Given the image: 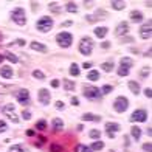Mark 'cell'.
Segmentation results:
<instances>
[{"mask_svg":"<svg viewBox=\"0 0 152 152\" xmlns=\"http://www.w3.org/2000/svg\"><path fill=\"white\" fill-rule=\"evenodd\" d=\"M36 28L40 31V33H48L51 28H53V19L51 17H42V19H39L37 20V23H36Z\"/></svg>","mask_w":152,"mask_h":152,"instance_id":"obj_1","label":"cell"},{"mask_svg":"<svg viewBox=\"0 0 152 152\" xmlns=\"http://www.w3.org/2000/svg\"><path fill=\"white\" fill-rule=\"evenodd\" d=\"M92 50H93V40L90 37H84L79 42V53L84 54V56H88V54H92Z\"/></svg>","mask_w":152,"mask_h":152,"instance_id":"obj_2","label":"cell"},{"mask_svg":"<svg viewBox=\"0 0 152 152\" xmlns=\"http://www.w3.org/2000/svg\"><path fill=\"white\" fill-rule=\"evenodd\" d=\"M82 93H84V96L88 99H99L101 98V90L98 87H93V86H84Z\"/></svg>","mask_w":152,"mask_h":152,"instance_id":"obj_3","label":"cell"},{"mask_svg":"<svg viewBox=\"0 0 152 152\" xmlns=\"http://www.w3.org/2000/svg\"><path fill=\"white\" fill-rule=\"evenodd\" d=\"M11 19L14 20V22L20 26H23L26 23V17H25V11L23 8H16V10H12L11 12Z\"/></svg>","mask_w":152,"mask_h":152,"instance_id":"obj_4","label":"cell"},{"mask_svg":"<svg viewBox=\"0 0 152 152\" xmlns=\"http://www.w3.org/2000/svg\"><path fill=\"white\" fill-rule=\"evenodd\" d=\"M127 107H129V99L126 98V96H118V98L115 99V102H113V109H115L118 113L126 112Z\"/></svg>","mask_w":152,"mask_h":152,"instance_id":"obj_5","label":"cell"},{"mask_svg":"<svg viewBox=\"0 0 152 152\" xmlns=\"http://www.w3.org/2000/svg\"><path fill=\"white\" fill-rule=\"evenodd\" d=\"M56 40H58V44L62 48H68L72 45V42H73V36L70 33H59L56 36Z\"/></svg>","mask_w":152,"mask_h":152,"instance_id":"obj_6","label":"cell"},{"mask_svg":"<svg viewBox=\"0 0 152 152\" xmlns=\"http://www.w3.org/2000/svg\"><path fill=\"white\" fill-rule=\"evenodd\" d=\"M16 98H17V101H19L22 106H28V104H30V92L26 90V88L19 90L17 95H16Z\"/></svg>","mask_w":152,"mask_h":152,"instance_id":"obj_7","label":"cell"},{"mask_svg":"<svg viewBox=\"0 0 152 152\" xmlns=\"http://www.w3.org/2000/svg\"><path fill=\"white\" fill-rule=\"evenodd\" d=\"M148 120V112L146 110H135V112L130 115V121H140V123H143V121H146Z\"/></svg>","mask_w":152,"mask_h":152,"instance_id":"obj_8","label":"cell"},{"mask_svg":"<svg viewBox=\"0 0 152 152\" xmlns=\"http://www.w3.org/2000/svg\"><path fill=\"white\" fill-rule=\"evenodd\" d=\"M121 127H120V124L118 123H107L106 124V132L110 138H115V132H118Z\"/></svg>","mask_w":152,"mask_h":152,"instance_id":"obj_9","label":"cell"},{"mask_svg":"<svg viewBox=\"0 0 152 152\" xmlns=\"http://www.w3.org/2000/svg\"><path fill=\"white\" fill-rule=\"evenodd\" d=\"M37 98L40 101V104H48L50 102V92L47 88H40L39 93H37Z\"/></svg>","mask_w":152,"mask_h":152,"instance_id":"obj_10","label":"cell"},{"mask_svg":"<svg viewBox=\"0 0 152 152\" xmlns=\"http://www.w3.org/2000/svg\"><path fill=\"white\" fill-rule=\"evenodd\" d=\"M151 22H148V25H144L140 28V34H141V37L143 39H149L151 37V33H152V28H151Z\"/></svg>","mask_w":152,"mask_h":152,"instance_id":"obj_11","label":"cell"},{"mask_svg":"<svg viewBox=\"0 0 152 152\" xmlns=\"http://www.w3.org/2000/svg\"><path fill=\"white\" fill-rule=\"evenodd\" d=\"M0 76H2V78H6V79L12 78V68H11V65H3L2 68H0Z\"/></svg>","mask_w":152,"mask_h":152,"instance_id":"obj_12","label":"cell"},{"mask_svg":"<svg viewBox=\"0 0 152 152\" xmlns=\"http://www.w3.org/2000/svg\"><path fill=\"white\" fill-rule=\"evenodd\" d=\"M129 31V25H127V22H121L118 26H116V30H115V33H116V36H124Z\"/></svg>","mask_w":152,"mask_h":152,"instance_id":"obj_13","label":"cell"},{"mask_svg":"<svg viewBox=\"0 0 152 152\" xmlns=\"http://www.w3.org/2000/svg\"><path fill=\"white\" fill-rule=\"evenodd\" d=\"M62 127H64V121H62L61 118H54L53 120V130L54 132H61Z\"/></svg>","mask_w":152,"mask_h":152,"instance_id":"obj_14","label":"cell"},{"mask_svg":"<svg viewBox=\"0 0 152 152\" xmlns=\"http://www.w3.org/2000/svg\"><path fill=\"white\" fill-rule=\"evenodd\" d=\"M130 20L135 22V23L141 22V20H143V14H141L140 11H132V12H130Z\"/></svg>","mask_w":152,"mask_h":152,"instance_id":"obj_15","label":"cell"},{"mask_svg":"<svg viewBox=\"0 0 152 152\" xmlns=\"http://www.w3.org/2000/svg\"><path fill=\"white\" fill-rule=\"evenodd\" d=\"M107 34V26H98L95 28V36H98L99 39H102Z\"/></svg>","mask_w":152,"mask_h":152,"instance_id":"obj_16","label":"cell"},{"mask_svg":"<svg viewBox=\"0 0 152 152\" xmlns=\"http://www.w3.org/2000/svg\"><path fill=\"white\" fill-rule=\"evenodd\" d=\"M129 88H130V92H132L134 95L140 93V84H138V82H135V81H130V82H129Z\"/></svg>","mask_w":152,"mask_h":152,"instance_id":"obj_17","label":"cell"},{"mask_svg":"<svg viewBox=\"0 0 152 152\" xmlns=\"http://www.w3.org/2000/svg\"><path fill=\"white\" fill-rule=\"evenodd\" d=\"M33 50H36V51H40V53H45L47 51V47L45 45H42V44H39V42H31V45H30Z\"/></svg>","mask_w":152,"mask_h":152,"instance_id":"obj_18","label":"cell"},{"mask_svg":"<svg viewBox=\"0 0 152 152\" xmlns=\"http://www.w3.org/2000/svg\"><path fill=\"white\" fill-rule=\"evenodd\" d=\"M82 120H84V121H99L101 116L93 115V113H84V115H82Z\"/></svg>","mask_w":152,"mask_h":152,"instance_id":"obj_19","label":"cell"},{"mask_svg":"<svg viewBox=\"0 0 152 152\" xmlns=\"http://www.w3.org/2000/svg\"><path fill=\"white\" fill-rule=\"evenodd\" d=\"M124 6H126V3L121 2V0H113V2H112V8H113V10L121 11V10H124Z\"/></svg>","mask_w":152,"mask_h":152,"instance_id":"obj_20","label":"cell"},{"mask_svg":"<svg viewBox=\"0 0 152 152\" xmlns=\"http://www.w3.org/2000/svg\"><path fill=\"white\" fill-rule=\"evenodd\" d=\"M10 152H28V149H26L23 144H16V146H11Z\"/></svg>","mask_w":152,"mask_h":152,"instance_id":"obj_21","label":"cell"},{"mask_svg":"<svg viewBox=\"0 0 152 152\" xmlns=\"http://www.w3.org/2000/svg\"><path fill=\"white\" fill-rule=\"evenodd\" d=\"M134 65V61L130 58H121V67H126V68H130Z\"/></svg>","mask_w":152,"mask_h":152,"instance_id":"obj_22","label":"cell"},{"mask_svg":"<svg viewBox=\"0 0 152 152\" xmlns=\"http://www.w3.org/2000/svg\"><path fill=\"white\" fill-rule=\"evenodd\" d=\"M62 82H64V88H65L67 92H70V90H73V88H75V82H73V81H70V79H64Z\"/></svg>","mask_w":152,"mask_h":152,"instance_id":"obj_23","label":"cell"},{"mask_svg":"<svg viewBox=\"0 0 152 152\" xmlns=\"http://www.w3.org/2000/svg\"><path fill=\"white\" fill-rule=\"evenodd\" d=\"M130 134H132V137L135 138V141L137 140H140V135H141V130H140V127H132V130H130Z\"/></svg>","mask_w":152,"mask_h":152,"instance_id":"obj_24","label":"cell"},{"mask_svg":"<svg viewBox=\"0 0 152 152\" xmlns=\"http://www.w3.org/2000/svg\"><path fill=\"white\" fill-rule=\"evenodd\" d=\"M87 78L90 79V81H98V79H99V73H98V70H92L90 73L87 75Z\"/></svg>","mask_w":152,"mask_h":152,"instance_id":"obj_25","label":"cell"},{"mask_svg":"<svg viewBox=\"0 0 152 152\" xmlns=\"http://www.w3.org/2000/svg\"><path fill=\"white\" fill-rule=\"evenodd\" d=\"M101 68H102V70H104V72H112L113 70V64H112V62H104V64H101Z\"/></svg>","mask_w":152,"mask_h":152,"instance_id":"obj_26","label":"cell"},{"mask_svg":"<svg viewBox=\"0 0 152 152\" xmlns=\"http://www.w3.org/2000/svg\"><path fill=\"white\" fill-rule=\"evenodd\" d=\"M75 152H92V149L87 148L86 144H78V146H76V149H75Z\"/></svg>","mask_w":152,"mask_h":152,"instance_id":"obj_27","label":"cell"},{"mask_svg":"<svg viewBox=\"0 0 152 152\" xmlns=\"http://www.w3.org/2000/svg\"><path fill=\"white\" fill-rule=\"evenodd\" d=\"M102 148H104V143H102V141H95L92 146H90L92 151H99V149H102Z\"/></svg>","mask_w":152,"mask_h":152,"instance_id":"obj_28","label":"cell"},{"mask_svg":"<svg viewBox=\"0 0 152 152\" xmlns=\"http://www.w3.org/2000/svg\"><path fill=\"white\" fill-rule=\"evenodd\" d=\"M70 75H72V76H78V75H79V67H78V64H72V67H70Z\"/></svg>","mask_w":152,"mask_h":152,"instance_id":"obj_29","label":"cell"},{"mask_svg":"<svg viewBox=\"0 0 152 152\" xmlns=\"http://www.w3.org/2000/svg\"><path fill=\"white\" fill-rule=\"evenodd\" d=\"M3 112H5L6 115L12 113V112H14V104H6V106L3 107Z\"/></svg>","mask_w":152,"mask_h":152,"instance_id":"obj_30","label":"cell"},{"mask_svg":"<svg viewBox=\"0 0 152 152\" xmlns=\"http://www.w3.org/2000/svg\"><path fill=\"white\" fill-rule=\"evenodd\" d=\"M33 76H34V78H37V79H40V81L45 79V75L40 72V70H34V72H33Z\"/></svg>","mask_w":152,"mask_h":152,"instance_id":"obj_31","label":"cell"},{"mask_svg":"<svg viewBox=\"0 0 152 152\" xmlns=\"http://www.w3.org/2000/svg\"><path fill=\"white\" fill-rule=\"evenodd\" d=\"M67 11L68 12H76V11H78V6L70 2V3H67Z\"/></svg>","mask_w":152,"mask_h":152,"instance_id":"obj_32","label":"cell"},{"mask_svg":"<svg viewBox=\"0 0 152 152\" xmlns=\"http://www.w3.org/2000/svg\"><path fill=\"white\" fill-rule=\"evenodd\" d=\"M112 90H113V87H112V86H104V87L101 88V95H102V93L107 95V93H110Z\"/></svg>","mask_w":152,"mask_h":152,"instance_id":"obj_33","label":"cell"},{"mask_svg":"<svg viewBox=\"0 0 152 152\" xmlns=\"http://www.w3.org/2000/svg\"><path fill=\"white\" fill-rule=\"evenodd\" d=\"M36 129H37V130H45V129H47V123H45V121H39V123L36 124Z\"/></svg>","mask_w":152,"mask_h":152,"instance_id":"obj_34","label":"cell"},{"mask_svg":"<svg viewBox=\"0 0 152 152\" xmlns=\"http://www.w3.org/2000/svg\"><path fill=\"white\" fill-rule=\"evenodd\" d=\"M118 75H120V76H127V75H129V68H126V67H120Z\"/></svg>","mask_w":152,"mask_h":152,"instance_id":"obj_35","label":"cell"},{"mask_svg":"<svg viewBox=\"0 0 152 152\" xmlns=\"http://www.w3.org/2000/svg\"><path fill=\"white\" fill-rule=\"evenodd\" d=\"M140 75H141V78H146V76H149V75H151V68H149V67H144L143 70H141V73H140Z\"/></svg>","mask_w":152,"mask_h":152,"instance_id":"obj_36","label":"cell"},{"mask_svg":"<svg viewBox=\"0 0 152 152\" xmlns=\"http://www.w3.org/2000/svg\"><path fill=\"white\" fill-rule=\"evenodd\" d=\"M50 151H51V152H62V148L59 146V144H51Z\"/></svg>","mask_w":152,"mask_h":152,"instance_id":"obj_37","label":"cell"},{"mask_svg":"<svg viewBox=\"0 0 152 152\" xmlns=\"http://www.w3.org/2000/svg\"><path fill=\"white\" fill-rule=\"evenodd\" d=\"M90 137L92 138H99L101 132H99V130H96V129H93V130H90Z\"/></svg>","mask_w":152,"mask_h":152,"instance_id":"obj_38","label":"cell"},{"mask_svg":"<svg viewBox=\"0 0 152 152\" xmlns=\"http://www.w3.org/2000/svg\"><path fill=\"white\" fill-rule=\"evenodd\" d=\"M6 58H8L11 62H14V64H16V62H17V58L14 56V54H12V53H8V54H6Z\"/></svg>","mask_w":152,"mask_h":152,"instance_id":"obj_39","label":"cell"},{"mask_svg":"<svg viewBox=\"0 0 152 152\" xmlns=\"http://www.w3.org/2000/svg\"><path fill=\"white\" fill-rule=\"evenodd\" d=\"M8 118H10L12 123H19V118H17V116L14 115V112H12V113H10V115H8Z\"/></svg>","mask_w":152,"mask_h":152,"instance_id":"obj_40","label":"cell"},{"mask_svg":"<svg viewBox=\"0 0 152 152\" xmlns=\"http://www.w3.org/2000/svg\"><path fill=\"white\" fill-rule=\"evenodd\" d=\"M6 129H8V127H6V123L0 120V134H2V132H5Z\"/></svg>","mask_w":152,"mask_h":152,"instance_id":"obj_41","label":"cell"},{"mask_svg":"<svg viewBox=\"0 0 152 152\" xmlns=\"http://www.w3.org/2000/svg\"><path fill=\"white\" fill-rule=\"evenodd\" d=\"M143 149L146 151V152H151V151H152V144H151V143H146V144H143Z\"/></svg>","mask_w":152,"mask_h":152,"instance_id":"obj_42","label":"cell"},{"mask_svg":"<svg viewBox=\"0 0 152 152\" xmlns=\"http://www.w3.org/2000/svg\"><path fill=\"white\" fill-rule=\"evenodd\" d=\"M151 90H152V88H149V87L144 88V95H146V98H151V96H152V92Z\"/></svg>","mask_w":152,"mask_h":152,"instance_id":"obj_43","label":"cell"},{"mask_svg":"<svg viewBox=\"0 0 152 152\" xmlns=\"http://www.w3.org/2000/svg\"><path fill=\"white\" fill-rule=\"evenodd\" d=\"M22 115H23V118H25V120H30V118H31V113L28 112V110H25Z\"/></svg>","mask_w":152,"mask_h":152,"instance_id":"obj_44","label":"cell"},{"mask_svg":"<svg viewBox=\"0 0 152 152\" xmlns=\"http://www.w3.org/2000/svg\"><path fill=\"white\" fill-rule=\"evenodd\" d=\"M92 62H84V64H82V67H84V68H92Z\"/></svg>","mask_w":152,"mask_h":152,"instance_id":"obj_45","label":"cell"},{"mask_svg":"<svg viewBox=\"0 0 152 152\" xmlns=\"http://www.w3.org/2000/svg\"><path fill=\"white\" fill-rule=\"evenodd\" d=\"M72 104L73 106H79V99L78 98H72Z\"/></svg>","mask_w":152,"mask_h":152,"instance_id":"obj_46","label":"cell"},{"mask_svg":"<svg viewBox=\"0 0 152 152\" xmlns=\"http://www.w3.org/2000/svg\"><path fill=\"white\" fill-rule=\"evenodd\" d=\"M58 86H59V81L58 79H53L51 81V87H58Z\"/></svg>","mask_w":152,"mask_h":152,"instance_id":"obj_47","label":"cell"},{"mask_svg":"<svg viewBox=\"0 0 152 152\" xmlns=\"http://www.w3.org/2000/svg\"><path fill=\"white\" fill-rule=\"evenodd\" d=\"M56 109H64V102H56Z\"/></svg>","mask_w":152,"mask_h":152,"instance_id":"obj_48","label":"cell"},{"mask_svg":"<svg viewBox=\"0 0 152 152\" xmlns=\"http://www.w3.org/2000/svg\"><path fill=\"white\" fill-rule=\"evenodd\" d=\"M132 37H123V42H132Z\"/></svg>","mask_w":152,"mask_h":152,"instance_id":"obj_49","label":"cell"},{"mask_svg":"<svg viewBox=\"0 0 152 152\" xmlns=\"http://www.w3.org/2000/svg\"><path fill=\"white\" fill-rule=\"evenodd\" d=\"M151 53H152V50H149V51H146V53H144V56H146V58H151Z\"/></svg>","mask_w":152,"mask_h":152,"instance_id":"obj_50","label":"cell"},{"mask_svg":"<svg viewBox=\"0 0 152 152\" xmlns=\"http://www.w3.org/2000/svg\"><path fill=\"white\" fill-rule=\"evenodd\" d=\"M26 135H28V137H33V135H34V130H28V132H26Z\"/></svg>","mask_w":152,"mask_h":152,"instance_id":"obj_51","label":"cell"},{"mask_svg":"<svg viewBox=\"0 0 152 152\" xmlns=\"http://www.w3.org/2000/svg\"><path fill=\"white\" fill-rule=\"evenodd\" d=\"M68 25H73V22H64L62 23V26H68Z\"/></svg>","mask_w":152,"mask_h":152,"instance_id":"obj_52","label":"cell"},{"mask_svg":"<svg viewBox=\"0 0 152 152\" xmlns=\"http://www.w3.org/2000/svg\"><path fill=\"white\" fill-rule=\"evenodd\" d=\"M3 61V56H2V54H0V62H2Z\"/></svg>","mask_w":152,"mask_h":152,"instance_id":"obj_53","label":"cell"},{"mask_svg":"<svg viewBox=\"0 0 152 152\" xmlns=\"http://www.w3.org/2000/svg\"><path fill=\"white\" fill-rule=\"evenodd\" d=\"M3 39V36H2V33H0V40H2Z\"/></svg>","mask_w":152,"mask_h":152,"instance_id":"obj_54","label":"cell"},{"mask_svg":"<svg viewBox=\"0 0 152 152\" xmlns=\"http://www.w3.org/2000/svg\"><path fill=\"white\" fill-rule=\"evenodd\" d=\"M109 152H115V151H109Z\"/></svg>","mask_w":152,"mask_h":152,"instance_id":"obj_55","label":"cell"}]
</instances>
